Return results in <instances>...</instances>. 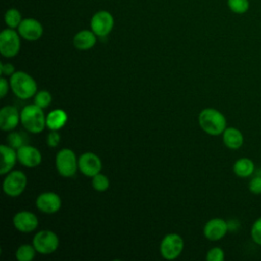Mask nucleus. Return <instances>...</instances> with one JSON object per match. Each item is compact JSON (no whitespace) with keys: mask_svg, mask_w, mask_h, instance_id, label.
Returning <instances> with one entry per match:
<instances>
[{"mask_svg":"<svg viewBox=\"0 0 261 261\" xmlns=\"http://www.w3.org/2000/svg\"><path fill=\"white\" fill-rule=\"evenodd\" d=\"M36 252L37 251L33 245L24 244V245H20L17 248L15 252V257L18 261H31L34 259Z\"/></svg>","mask_w":261,"mask_h":261,"instance_id":"5701e85b","label":"nucleus"},{"mask_svg":"<svg viewBox=\"0 0 261 261\" xmlns=\"http://www.w3.org/2000/svg\"><path fill=\"white\" fill-rule=\"evenodd\" d=\"M7 143L10 147L17 150L18 148H20L21 146L24 145V140H23V137L21 136V134L12 132L7 137Z\"/></svg>","mask_w":261,"mask_h":261,"instance_id":"bb28decb","label":"nucleus"},{"mask_svg":"<svg viewBox=\"0 0 261 261\" xmlns=\"http://www.w3.org/2000/svg\"><path fill=\"white\" fill-rule=\"evenodd\" d=\"M184 249V240L177 233L166 234L160 243V254L166 260L176 259Z\"/></svg>","mask_w":261,"mask_h":261,"instance_id":"1a4fd4ad","label":"nucleus"},{"mask_svg":"<svg viewBox=\"0 0 261 261\" xmlns=\"http://www.w3.org/2000/svg\"><path fill=\"white\" fill-rule=\"evenodd\" d=\"M10 85L8 84L7 80L5 77H1L0 79V97L4 98L6 96V94L8 93V87Z\"/></svg>","mask_w":261,"mask_h":261,"instance_id":"473e14b6","label":"nucleus"},{"mask_svg":"<svg viewBox=\"0 0 261 261\" xmlns=\"http://www.w3.org/2000/svg\"><path fill=\"white\" fill-rule=\"evenodd\" d=\"M0 151H1L0 174L5 175L8 172H10L11 169L13 168L17 159V152L15 151L14 148L4 144L0 146Z\"/></svg>","mask_w":261,"mask_h":261,"instance_id":"a211bd4d","label":"nucleus"},{"mask_svg":"<svg viewBox=\"0 0 261 261\" xmlns=\"http://www.w3.org/2000/svg\"><path fill=\"white\" fill-rule=\"evenodd\" d=\"M20 121V113L17 108L11 105H6L0 110V128L4 132L12 130Z\"/></svg>","mask_w":261,"mask_h":261,"instance_id":"dca6fc26","label":"nucleus"},{"mask_svg":"<svg viewBox=\"0 0 261 261\" xmlns=\"http://www.w3.org/2000/svg\"><path fill=\"white\" fill-rule=\"evenodd\" d=\"M228 231V224L222 218H212L208 220L203 228L206 239L209 241L221 240Z\"/></svg>","mask_w":261,"mask_h":261,"instance_id":"ddd939ff","label":"nucleus"},{"mask_svg":"<svg viewBox=\"0 0 261 261\" xmlns=\"http://www.w3.org/2000/svg\"><path fill=\"white\" fill-rule=\"evenodd\" d=\"M47 145L51 148L56 147L60 142V135L57 133V130H51L47 136Z\"/></svg>","mask_w":261,"mask_h":261,"instance_id":"7c9ffc66","label":"nucleus"},{"mask_svg":"<svg viewBox=\"0 0 261 261\" xmlns=\"http://www.w3.org/2000/svg\"><path fill=\"white\" fill-rule=\"evenodd\" d=\"M249 191L255 195L261 194V176H255L250 180Z\"/></svg>","mask_w":261,"mask_h":261,"instance_id":"c756f323","label":"nucleus"},{"mask_svg":"<svg viewBox=\"0 0 261 261\" xmlns=\"http://www.w3.org/2000/svg\"><path fill=\"white\" fill-rule=\"evenodd\" d=\"M97 42V35L92 30L79 31L73 36V46L81 51H86L93 48Z\"/></svg>","mask_w":261,"mask_h":261,"instance_id":"f3484780","label":"nucleus"},{"mask_svg":"<svg viewBox=\"0 0 261 261\" xmlns=\"http://www.w3.org/2000/svg\"><path fill=\"white\" fill-rule=\"evenodd\" d=\"M33 246L38 253L42 255H49L57 250L59 246V239L52 230L43 229L34 236Z\"/></svg>","mask_w":261,"mask_h":261,"instance_id":"423d86ee","label":"nucleus"},{"mask_svg":"<svg viewBox=\"0 0 261 261\" xmlns=\"http://www.w3.org/2000/svg\"><path fill=\"white\" fill-rule=\"evenodd\" d=\"M67 121V114L62 109H54L46 116V126L50 130H58Z\"/></svg>","mask_w":261,"mask_h":261,"instance_id":"aec40b11","label":"nucleus"},{"mask_svg":"<svg viewBox=\"0 0 261 261\" xmlns=\"http://www.w3.org/2000/svg\"><path fill=\"white\" fill-rule=\"evenodd\" d=\"M22 19L23 18L21 16L20 11L16 8H9L5 11L4 22L7 25V28L14 29V30L17 29Z\"/></svg>","mask_w":261,"mask_h":261,"instance_id":"4be33fe9","label":"nucleus"},{"mask_svg":"<svg viewBox=\"0 0 261 261\" xmlns=\"http://www.w3.org/2000/svg\"><path fill=\"white\" fill-rule=\"evenodd\" d=\"M10 88L13 94L22 100L32 98L37 93L36 81L24 71H15L9 80Z\"/></svg>","mask_w":261,"mask_h":261,"instance_id":"7ed1b4c3","label":"nucleus"},{"mask_svg":"<svg viewBox=\"0 0 261 261\" xmlns=\"http://www.w3.org/2000/svg\"><path fill=\"white\" fill-rule=\"evenodd\" d=\"M255 169L254 162L249 158H240L238 159L232 167V170L236 175L239 177H248L250 176Z\"/></svg>","mask_w":261,"mask_h":261,"instance_id":"412c9836","label":"nucleus"},{"mask_svg":"<svg viewBox=\"0 0 261 261\" xmlns=\"http://www.w3.org/2000/svg\"><path fill=\"white\" fill-rule=\"evenodd\" d=\"M27 175L20 170H12L8 172L3 180V192L9 197H18L27 187Z\"/></svg>","mask_w":261,"mask_h":261,"instance_id":"0eeeda50","label":"nucleus"},{"mask_svg":"<svg viewBox=\"0 0 261 261\" xmlns=\"http://www.w3.org/2000/svg\"><path fill=\"white\" fill-rule=\"evenodd\" d=\"M224 252L219 247H214L207 252L206 260L207 261H223Z\"/></svg>","mask_w":261,"mask_h":261,"instance_id":"c85d7f7f","label":"nucleus"},{"mask_svg":"<svg viewBox=\"0 0 261 261\" xmlns=\"http://www.w3.org/2000/svg\"><path fill=\"white\" fill-rule=\"evenodd\" d=\"M222 140L224 145L232 150L241 148L244 143L243 134L236 127H226L222 133Z\"/></svg>","mask_w":261,"mask_h":261,"instance_id":"6ab92c4d","label":"nucleus"},{"mask_svg":"<svg viewBox=\"0 0 261 261\" xmlns=\"http://www.w3.org/2000/svg\"><path fill=\"white\" fill-rule=\"evenodd\" d=\"M20 122L22 126L30 133L39 134L46 126V117L43 108L36 104H30L20 111Z\"/></svg>","mask_w":261,"mask_h":261,"instance_id":"f03ea898","label":"nucleus"},{"mask_svg":"<svg viewBox=\"0 0 261 261\" xmlns=\"http://www.w3.org/2000/svg\"><path fill=\"white\" fill-rule=\"evenodd\" d=\"M42 23L33 17H25L21 20L17 28V32L20 37L27 41H37L43 35Z\"/></svg>","mask_w":261,"mask_h":261,"instance_id":"9d476101","label":"nucleus"},{"mask_svg":"<svg viewBox=\"0 0 261 261\" xmlns=\"http://www.w3.org/2000/svg\"><path fill=\"white\" fill-rule=\"evenodd\" d=\"M90 27L97 37H106L113 30L114 17L107 10H99L93 14L90 20Z\"/></svg>","mask_w":261,"mask_h":261,"instance_id":"6e6552de","label":"nucleus"},{"mask_svg":"<svg viewBox=\"0 0 261 261\" xmlns=\"http://www.w3.org/2000/svg\"><path fill=\"white\" fill-rule=\"evenodd\" d=\"M0 71L3 75H9L11 76L15 72V68L11 63H3L0 64Z\"/></svg>","mask_w":261,"mask_h":261,"instance_id":"2f4dec72","label":"nucleus"},{"mask_svg":"<svg viewBox=\"0 0 261 261\" xmlns=\"http://www.w3.org/2000/svg\"><path fill=\"white\" fill-rule=\"evenodd\" d=\"M227 6L233 13L244 14L250 8L249 0H227Z\"/></svg>","mask_w":261,"mask_h":261,"instance_id":"b1692460","label":"nucleus"},{"mask_svg":"<svg viewBox=\"0 0 261 261\" xmlns=\"http://www.w3.org/2000/svg\"><path fill=\"white\" fill-rule=\"evenodd\" d=\"M79 169L80 171L89 177H93L94 175L100 173L102 168L101 159L92 152H86L80 156L77 159Z\"/></svg>","mask_w":261,"mask_h":261,"instance_id":"9b49d317","label":"nucleus"},{"mask_svg":"<svg viewBox=\"0 0 261 261\" xmlns=\"http://www.w3.org/2000/svg\"><path fill=\"white\" fill-rule=\"evenodd\" d=\"M20 50V35L14 29H4L0 33V53L6 58H12Z\"/></svg>","mask_w":261,"mask_h":261,"instance_id":"39448f33","label":"nucleus"},{"mask_svg":"<svg viewBox=\"0 0 261 261\" xmlns=\"http://www.w3.org/2000/svg\"><path fill=\"white\" fill-rule=\"evenodd\" d=\"M55 165L58 173L63 177H71L79 168L74 152L71 149H61L55 157Z\"/></svg>","mask_w":261,"mask_h":261,"instance_id":"20e7f679","label":"nucleus"},{"mask_svg":"<svg viewBox=\"0 0 261 261\" xmlns=\"http://www.w3.org/2000/svg\"><path fill=\"white\" fill-rule=\"evenodd\" d=\"M92 186L98 192H104L109 188V179L106 175L98 173L92 177Z\"/></svg>","mask_w":261,"mask_h":261,"instance_id":"393cba45","label":"nucleus"},{"mask_svg":"<svg viewBox=\"0 0 261 261\" xmlns=\"http://www.w3.org/2000/svg\"><path fill=\"white\" fill-rule=\"evenodd\" d=\"M51 101H52V96L46 90H42V91L38 92L34 99V103L43 109L46 108L51 103Z\"/></svg>","mask_w":261,"mask_h":261,"instance_id":"a878e982","label":"nucleus"},{"mask_svg":"<svg viewBox=\"0 0 261 261\" xmlns=\"http://www.w3.org/2000/svg\"><path fill=\"white\" fill-rule=\"evenodd\" d=\"M199 124L208 135L218 136L226 128V119L224 115L214 108H205L199 113Z\"/></svg>","mask_w":261,"mask_h":261,"instance_id":"f257e3e1","label":"nucleus"},{"mask_svg":"<svg viewBox=\"0 0 261 261\" xmlns=\"http://www.w3.org/2000/svg\"><path fill=\"white\" fill-rule=\"evenodd\" d=\"M17 152V160L25 167H36L40 165L42 161L41 152L30 145H23L16 150Z\"/></svg>","mask_w":261,"mask_h":261,"instance_id":"2eb2a0df","label":"nucleus"},{"mask_svg":"<svg viewBox=\"0 0 261 261\" xmlns=\"http://www.w3.org/2000/svg\"><path fill=\"white\" fill-rule=\"evenodd\" d=\"M36 206L43 213L53 214L60 209L61 199L56 193L45 192L38 196Z\"/></svg>","mask_w":261,"mask_h":261,"instance_id":"f8f14e48","label":"nucleus"},{"mask_svg":"<svg viewBox=\"0 0 261 261\" xmlns=\"http://www.w3.org/2000/svg\"><path fill=\"white\" fill-rule=\"evenodd\" d=\"M251 237L252 240L261 246V217L256 219L251 227Z\"/></svg>","mask_w":261,"mask_h":261,"instance_id":"cd10ccee","label":"nucleus"},{"mask_svg":"<svg viewBox=\"0 0 261 261\" xmlns=\"http://www.w3.org/2000/svg\"><path fill=\"white\" fill-rule=\"evenodd\" d=\"M14 227L21 232H31L35 230L39 224L37 216L30 211H19L12 218Z\"/></svg>","mask_w":261,"mask_h":261,"instance_id":"4468645a","label":"nucleus"}]
</instances>
